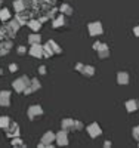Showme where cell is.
Listing matches in <instances>:
<instances>
[{"label":"cell","mask_w":139,"mask_h":148,"mask_svg":"<svg viewBox=\"0 0 139 148\" xmlns=\"http://www.w3.org/2000/svg\"><path fill=\"white\" fill-rule=\"evenodd\" d=\"M87 130H89L92 138H96V136H99V135H101V127L96 125V123H92V125L87 127Z\"/></svg>","instance_id":"obj_2"},{"label":"cell","mask_w":139,"mask_h":148,"mask_svg":"<svg viewBox=\"0 0 139 148\" xmlns=\"http://www.w3.org/2000/svg\"><path fill=\"white\" fill-rule=\"evenodd\" d=\"M27 83H28V79H25V77H24L22 80L19 79V80H16V82L14 83V88L16 89V92H22V90H25L24 88H25V84H27Z\"/></svg>","instance_id":"obj_3"},{"label":"cell","mask_w":139,"mask_h":148,"mask_svg":"<svg viewBox=\"0 0 139 148\" xmlns=\"http://www.w3.org/2000/svg\"><path fill=\"white\" fill-rule=\"evenodd\" d=\"M15 8H16L18 10H19V9H22V3H21V2H16V6H15Z\"/></svg>","instance_id":"obj_21"},{"label":"cell","mask_w":139,"mask_h":148,"mask_svg":"<svg viewBox=\"0 0 139 148\" xmlns=\"http://www.w3.org/2000/svg\"><path fill=\"white\" fill-rule=\"evenodd\" d=\"M117 82H118V84H127L129 83V74L124 71H120L117 74Z\"/></svg>","instance_id":"obj_5"},{"label":"cell","mask_w":139,"mask_h":148,"mask_svg":"<svg viewBox=\"0 0 139 148\" xmlns=\"http://www.w3.org/2000/svg\"><path fill=\"white\" fill-rule=\"evenodd\" d=\"M42 114H43V110H42V107H39V105L31 107V108H30V113H28L30 119H34L36 116H42Z\"/></svg>","instance_id":"obj_6"},{"label":"cell","mask_w":139,"mask_h":148,"mask_svg":"<svg viewBox=\"0 0 139 148\" xmlns=\"http://www.w3.org/2000/svg\"><path fill=\"white\" fill-rule=\"evenodd\" d=\"M0 18H2V19H8L9 18V12L8 10H2V12H0Z\"/></svg>","instance_id":"obj_15"},{"label":"cell","mask_w":139,"mask_h":148,"mask_svg":"<svg viewBox=\"0 0 139 148\" xmlns=\"http://www.w3.org/2000/svg\"><path fill=\"white\" fill-rule=\"evenodd\" d=\"M40 73H42V74L46 73V68H45V67H40Z\"/></svg>","instance_id":"obj_22"},{"label":"cell","mask_w":139,"mask_h":148,"mask_svg":"<svg viewBox=\"0 0 139 148\" xmlns=\"http://www.w3.org/2000/svg\"><path fill=\"white\" fill-rule=\"evenodd\" d=\"M133 136H135V139L139 141V126H136V127L133 129Z\"/></svg>","instance_id":"obj_16"},{"label":"cell","mask_w":139,"mask_h":148,"mask_svg":"<svg viewBox=\"0 0 139 148\" xmlns=\"http://www.w3.org/2000/svg\"><path fill=\"white\" fill-rule=\"evenodd\" d=\"M18 53H19V55H24V53H25V47H24V46L18 47Z\"/></svg>","instance_id":"obj_19"},{"label":"cell","mask_w":139,"mask_h":148,"mask_svg":"<svg viewBox=\"0 0 139 148\" xmlns=\"http://www.w3.org/2000/svg\"><path fill=\"white\" fill-rule=\"evenodd\" d=\"M31 86H34V88H33V90H37V89H39V86H40V83L39 82H37L36 79L31 82Z\"/></svg>","instance_id":"obj_17"},{"label":"cell","mask_w":139,"mask_h":148,"mask_svg":"<svg viewBox=\"0 0 139 148\" xmlns=\"http://www.w3.org/2000/svg\"><path fill=\"white\" fill-rule=\"evenodd\" d=\"M83 73H84V76H93L95 68L93 67H84L83 68Z\"/></svg>","instance_id":"obj_12"},{"label":"cell","mask_w":139,"mask_h":148,"mask_svg":"<svg viewBox=\"0 0 139 148\" xmlns=\"http://www.w3.org/2000/svg\"><path fill=\"white\" fill-rule=\"evenodd\" d=\"M53 139H56V135H53L52 132H47L45 136H43V142L47 144V145H50V142H52Z\"/></svg>","instance_id":"obj_9"},{"label":"cell","mask_w":139,"mask_h":148,"mask_svg":"<svg viewBox=\"0 0 139 148\" xmlns=\"http://www.w3.org/2000/svg\"><path fill=\"white\" fill-rule=\"evenodd\" d=\"M89 31L92 36H98V34H102V25H101V22H93L89 25Z\"/></svg>","instance_id":"obj_1"},{"label":"cell","mask_w":139,"mask_h":148,"mask_svg":"<svg viewBox=\"0 0 139 148\" xmlns=\"http://www.w3.org/2000/svg\"><path fill=\"white\" fill-rule=\"evenodd\" d=\"M9 104H10V93L5 90V92L0 93V105L6 107V105H9Z\"/></svg>","instance_id":"obj_4"},{"label":"cell","mask_w":139,"mask_h":148,"mask_svg":"<svg viewBox=\"0 0 139 148\" xmlns=\"http://www.w3.org/2000/svg\"><path fill=\"white\" fill-rule=\"evenodd\" d=\"M0 74H2V70H0Z\"/></svg>","instance_id":"obj_24"},{"label":"cell","mask_w":139,"mask_h":148,"mask_svg":"<svg viewBox=\"0 0 139 148\" xmlns=\"http://www.w3.org/2000/svg\"><path fill=\"white\" fill-rule=\"evenodd\" d=\"M133 33H135V36H138V37H139V25H138V27H135Z\"/></svg>","instance_id":"obj_20"},{"label":"cell","mask_w":139,"mask_h":148,"mask_svg":"<svg viewBox=\"0 0 139 148\" xmlns=\"http://www.w3.org/2000/svg\"><path fill=\"white\" fill-rule=\"evenodd\" d=\"M16 70V65H10V71H15Z\"/></svg>","instance_id":"obj_23"},{"label":"cell","mask_w":139,"mask_h":148,"mask_svg":"<svg viewBox=\"0 0 139 148\" xmlns=\"http://www.w3.org/2000/svg\"><path fill=\"white\" fill-rule=\"evenodd\" d=\"M30 25H31V28H33L34 31H37V30H39V27H40V24L34 21V22H31V24H30Z\"/></svg>","instance_id":"obj_18"},{"label":"cell","mask_w":139,"mask_h":148,"mask_svg":"<svg viewBox=\"0 0 139 148\" xmlns=\"http://www.w3.org/2000/svg\"><path fill=\"white\" fill-rule=\"evenodd\" d=\"M40 51H42V47L36 43V45L31 47V51H30V52H31V55H34V56H42V52H40Z\"/></svg>","instance_id":"obj_10"},{"label":"cell","mask_w":139,"mask_h":148,"mask_svg":"<svg viewBox=\"0 0 139 148\" xmlns=\"http://www.w3.org/2000/svg\"><path fill=\"white\" fill-rule=\"evenodd\" d=\"M9 125H10V120H9V117H6V116L0 117V127H8Z\"/></svg>","instance_id":"obj_11"},{"label":"cell","mask_w":139,"mask_h":148,"mask_svg":"<svg viewBox=\"0 0 139 148\" xmlns=\"http://www.w3.org/2000/svg\"><path fill=\"white\" fill-rule=\"evenodd\" d=\"M126 108H127L129 113H133V111H136L139 108V102L136 99H130V101L126 102Z\"/></svg>","instance_id":"obj_7"},{"label":"cell","mask_w":139,"mask_h":148,"mask_svg":"<svg viewBox=\"0 0 139 148\" xmlns=\"http://www.w3.org/2000/svg\"><path fill=\"white\" fill-rule=\"evenodd\" d=\"M73 125H74V121H73V120H64V123H62L64 129H65V127H70V126H73Z\"/></svg>","instance_id":"obj_14"},{"label":"cell","mask_w":139,"mask_h":148,"mask_svg":"<svg viewBox=\"0 0 139 148\" xmlns=\"http://www.w3.org/2000/svg\"><path fill=\"white\" fill-rule=\"evenodd\" d=\"M39 40H40V37H39V36H30V43H31V45L39 43Z\"/></svg>","instance_id":"obj_13"},{"label":"cell","mask_w":139,"mask_h":148,"mask_svg":"<svg viewBox=\"0 0 139 148\" xmlns=\"http://www.w3.org/2000/svg\"><path fill=\"white\" fill-rule=\"evenodd\" d=\"M56 142H58V145H67V144H68L67 133H65V132L58 133V135H56Z\"/></svg>","instance_id":"obj_8"}]
</instances>
